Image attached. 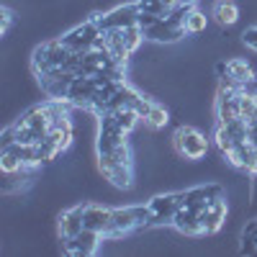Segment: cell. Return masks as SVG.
I'll list each match as a JSON object with an SVG mask.
<instances>
[{
    "label": "cell",
    "mask_w": 257,
    "mask_h": 257,
    "mask_svg": "<svg viewBox=\"0 0 257 257\" xmlns=\"http://www.w3.org/2000/svg\"><path fill=\"white\" fill-rule=\"evenodd\" d=\"M149 206L137 203V206H123L111 211V224L103 231V239H121L126 234H132L142 226H149Z\"/></svg>",
    "instance_id": "cell-1"
},
{
    "label": "cell",
    "mask_w": 257,
    "mask_h": 257,
    "mask_svg": "<svg viewBox=\"0 0 257 257\" xmlns=\"http://www.w3.org/2000/svg\"><path fill=\"white\" fill-rule=\"evenodd\" d=\"M211 16L219 26H231V24L239 21V8H237L234 0H216L213 8H211Z\"/></svg>",
    "instance_id": "cell-12"
},
{
    "label": "cell",
    "mask_w": 257,
    "mask_h": 257,
    "mask_svg": "<svg viewBox=\"0 0 257 257\" xmlns=\"http://www.w3.org/2000/svg\"><path fill=\"white\" fill-rule=\"evenodd\" d=\"M11 26H13V11L11 8H3V36L11 31Z\"/></svg>",
    "instance_id": "cell-21"
},
{
    "label": "cell",
    "mask_w": 257,
    "mask_h": 257,
    "mask_svg": "<svg viewBox=\"0 0 257 257\" xmlns=\"http://www.w3.org/2000/svg\"><path fill=\"white\" fill-rule=\"evenodd\" d=\"M149 206V226H173L175 213L183 206V193H162V196H155L147 201Z\"/></svg>",
    "instance_id": "cell-4"
},
{
    "label": "cell",
    "mask_w": 257,
    "mask_h": 257,
    "mask_svg": "<svg viewBox=\"0 0 257 257\" xmlns=\"http://www.w3.org/2000/svg\"><path fill=\"white\" fill-rule=\"evenodd\" d=\"M0 170H3V175L6 178H11V175H21V173H26V165L18 160V155L16 152H11V149H0Z\"/></svg>",
    "instance_id": "cell-13"
},
{
    "label": "cell",
    "mask_w": 257,
    "mask_h": 257,
    "mask_svg": "<svg viewBox=\"0 0 257 257\" xmlns=\"http://www.w3.org/2000/svg\"><path fill=\"white\" fill-rule=\"evenodd\" d=\"M100 173L108 178L116 188H132L134 180V165H103L98 167Z\"/></svg>",
    "instance_id": "cell-11"
},
{
    "label": "cell",
    "mask_w": 257,
    "mask_h": 257,
    "mask_svg": "<svg viewBox=\"0 0 257 257\" xmlns=\"http://www.w3.org/2000/svg\"><path fill=\"white\" fill-rule=\"evenodd\" d=\"M226 213H229V206H226V198L219 196L213 198L203 211H201V224H203V234H216L224 221H226Z\"/></svg>",
    "instance_id": "cell-8"
},
{
    "label": "cell",
    "mask_w": 257,
    "mask_h": 257,
    "mask_svg": "<svg viewBox=\"0 0 257 257\" xmlns=\"http://www.w3.org/2000/svg\"><path fill=\"white\" fill-rule=\"evenodd\" d=\"M242 41H244V44H247L249 49H254V52H257V26H254V29H247V31L242 34Z\"/></svg>",
    "instance_id": "cell-20"
},
{
    "label": "cell",
    "mask_w": 257,
    "mask_h": 257,
    "mask_svg": "<svg viewBox=\"0 0 257 257\" xmlns=\"http://www.w3.org/2000/svg\"><path fill=\"white\" fill-rule=\"evenodd\" d=\"M98 26L103 31H111V29H128V26H137L139 24V8L137 3H128V6H118L103 16H95Z\"/></svg>",
    "instance_id": "cell-5"
},
{
    "label": "cell",
    "mask_w": 257,
    "mask_h": 257,
    "mask_svg": "<svg viewBox=\"0 0 257 257\" xmlns=\"http://www.w3.org/2000/svg\"><path fill=\"white\" fill-rule=\"evenodd\" d=\"M111 211L113 208H105V206H98V203H85L82 206V221H85V229H93V231H105L111 224Z\"/></svg>",
    "instance_id": "cell-10"
},
{
    "label": "cell",
    "mask_w": 257,
    "mask_h": 257,
    "mask_svg": "<svg viewBox=\"0 0 257 257\" xmlns=\"http://www.w3.org/2000/svg\"><path fill=\"white\" fill-rule=\"evenodd\" d=\"M221 72L229 75V77H234V80L242 82V85L252 77V67L247 64V59H229L226 64H221Z\"/></svg>",
    "instance_id": "cell-14"
},
{
    "label": "cell",
    "mask_w": 257,
    "mask_h": 257,
    "mask_svg": "<svg viewBox=\"0 0 257 257\" xmlns=\"http://www.w3.org/2000/svg\"><path fill=\"white\" fill-rule=\"evenodd\" d=\"M85 229V221H82V206H75V208H67L59 213V221H57V231L62 242L64 239H72L75 234H80Z\"/></svg>",
    "instance_id": "cell-9"
},
{
    "label": "cell",
    "mask_w": 257,
    "mask_h": 257,
    "mask_svg": "<svg viewBox=\"0 0 257 257\" xmlns=\"http://www.w3.org/2000/svg\"><path fill=\"white\" fill-rule=\"evenodd\" d=\"M178 3H183V0H165V6H167V8H175Z\"/></svg>",
    "instance_id": "cell-22"
},
{
    "label": "cell",
    "mask_w": 257,
    "mask_h": 257,
    "mask_svg": "<svg viewBox=\"0 0 257 257\" xmlns=\"http://www.w3.org/2000/svg\"><path fill=\"white\" fill-rule=\"evenodd\" d=\"M173 147H175V152L183 157V160H201L206 157L208 152V139L198 132V128H193V126H180L175 128V134H173Z\"/></svg>",
    "instance_id": "cell-2"
},
{
    "label": "cell",
    "mask_w": 257,
    "mask_h": 257,
    "mask_svg": "<svg viewBox=\"0 0 257 257\" xmlns=\"http://www.w3.org/2000/svg\"><path fill=\"white\" fill-rule=\"evenodd\" d=\"M111 116H113V121L118 123L121 132H126V134H132L134 128H137V123L142 121L139 113L132 108V105H126V108H118V111H111Z\"/></svg>",
    "instance_id": "cell-15"
},
{
    "label": "cell",
    "mask_w": 257,
    "mask_h": 257,
    "mask_svg": "<svg viewBox=\"0 0 257 257\" xmlns=\"http://www.w3.org/2000/svg\"><path fill=\"white\" fill-rule=\"evenodd\" d=\"M167 121H170L167 108H165V105H160V103H155V105H152V111H149V116L144 118V123H147L149 128H165Z\"/></svg>",
    "instance_id": "cell-17"
},
{
    "label": "cell",
    "mask_w": 257,
    "mask_h": 257,
    "mask_svg": "<svg viewBox=\"0 0 257 257\" xmlns=\"http://www.w3.org/2000/svg\"><path fill=\"white\" fill-rule=\"evenodd\" d=\"M137 8L139 13H149V16H157V18H165L167 16V6L165 0H137Z\"/></svg>",
    "instance_id": "cell-18"
},
{
    "label": "cell",
    "mask_w": 257,
    "mask_h": 257,
    "mask_svg": "<svg viewBox=\"0 0 257 257\" xmlns=\"http://www.w3.org/2000/svg\"><path fill=\"white\" fill-rule=\"evenodd\" d=\"M103 242V234L93 231V229H82L80 234H75L72 239H64V252L67 254H77V257H90L98 252Z\"/></svg>",
    "instance_id": "cell-6"
},
{
    "label": "cell",
    "mask_w": 257,
    "mask_h": 257,
    "mask_svg": "<svg viewBox=\"0 0 257 257\" xmlns=\"http://www.w3.org/2000/svg\"><path fill=\"white\" fill-rule=\"evenodd\" d=\"M142 31H144V39H149V41H160V44H173V41L188 36L185 29L178 26V24H173V21H170L167 16H165V18H157L152 26H147V29H142Z\"/></svg>",
    "instance_id": "cell-7"
},
{
    "label": "cell",
    "mask_w": 257,
    "mask_h": 257,
    "mask_svg": "<svg viewBox=\"0 0 257 257\" xmlns=\"http://www.w3.org/2000/svg\"><path fill=\"white\" fill-rule=\"evenodd\" d=\"M59 39H62L72 52L85 54V52H90V49H95V47L103 44V29L98 26L95 18H90V21H85L82 26H75L72 31H67L64 36H59Z\"/></svg>",
    "instance_id": "cell-3"
},
{
    "label": "cell",
    "mask_w": 257,
    "mask_h": 257,
    "mask_svg": "<svg viewBox=\"0 0 257 257\" xmlns=\"http://www.w3.org/2000/svg\"><path fill=\"white\" fill-rule=\"evenodd\" d=\"M213 139H216V147L221 149V155L226 157L229 152H234V147H237V144H234V139L226 134V128L224 126H216V134H213Z\"/></svg>",
    "instance_id": "cell-19"
},
{
    "label": "cell",
    "mask_w": 257,
    "mask_h": 257,
    "mask_svg": "<svg viewBox=\"0 0 257 257\" xmlns=\"http://www.w3.org/2000/svg\"><path fill=\"white\" fill-rule=\"evenodd\" d=\"M206 24H208L206 13H201V11H196V8H193V11L188 13V18H185V34H188V36L203 34V31H206Z\"/></svg>",
    "instance_id": "cell-16"
}]
</instances>
